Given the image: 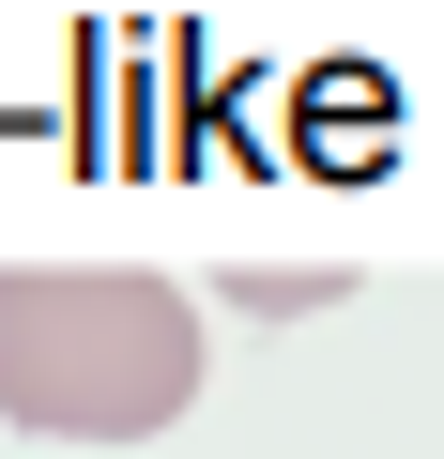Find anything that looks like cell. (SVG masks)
Segmentation results:
<instances>
[{
    "label": "cell",
    "mask_w": 444,
    "mask_h": 459,
    "mask_svg": "<svg viewBox=\"0 0 444 459\" xmlns=\"http://www.w3.org/2000/svg\"><path fill=\"white\" fill-rule=\"evenodd\" d=\"M0 413L47 444H153L199 413V291L138 261H0Z\"/></svg>",
    "instance_id": "6da1fadb"
}]
</instances>
